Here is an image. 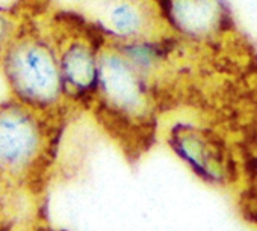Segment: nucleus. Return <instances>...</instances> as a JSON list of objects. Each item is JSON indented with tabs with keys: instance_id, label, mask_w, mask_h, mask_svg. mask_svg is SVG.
<instances>
[{
	"instance_id": "nucleus-1",
	"label": "nucleus",
	"mask_w": 257,
	"mask_h": 231,
	"mask_svg": "<svg viewBox=\"0 0 257 231\" xmlns=\"http://www.w3.org/2000/svg\"><path fill=\"white\" fill-rule=\"evenodd\" d=\"M47 0H29L25 19L0 59V74L11 98L62 118L71 106L47 29Z\"/></svg>"
},
{
	"instance_id": "nucleus-2",
	"label": "nucleus",
	"mask_w": 257,
	"mask_h": 231,
	"mask_svg": "<svg viewBox=\"0 0 257 231\" xmlns=\"http://www.w3.org/2000/svg\"><path fill=\"white\" fill-rule=\"evenodd\" d=\"M91 109L116 136L149 135L158 113V85L140 74L106 40L98 64V79Z\"/></svg>"
},
{
	"instance_id": "nucleus-3",
	"label": "nucleus",
	"mask_w": 257,
	"mask_h": 231,
	"mask_svg": "<svg viewBox=\"0 0 257 231\" xmlns=\"http://www.w3.org/2000/svg\"><path fill=\"white\" fill-rule=\"evenodd\" d=\"M46 23L58 53L70 106L91 109L106 34L73 13L53 11L50 7Z\"/></svg>"
},
{
	"instance_id": "nucleus-4",
	"label": "nucleus",
	"mask_w": 257,
	"mask_h": 231,
	"mask_svg": "<svg viewBox=\"0 0 257 231\" xmlns=\"http://www.w3.org/2000/svg\"><path fill=\"white\" fill-rule=\"evenodd\" d=\"M61 118L11 97L0 103V174L25 178L43 172L50 162Z\"/></svg>"
},
{
	"instance_id": "nucleus-5",
	"label": "nucleus",
	"mask_w": 257,
	"mask_h": 231,
	"mask_svg": "<svg viewBox=\"0 0 257 231\" xmlns=\"http://www.w3.org/2000/svg\"><path fill=\"white\" fill-rule=\"evenodd\" d=\"M165 142L170 151L203 183L213 187L231 184L234 165L230 150L213 129L192 120H177L168 126Z\"/></svg>"
},
{
	"instance_id": "nucleus-6",
	"label": "nucleus",
	"mask_w": 257,
	"mask_h": 231,
	"mask_svg": "<svg viewBox=\"0 0 257 231\" xmlns=\"http://www.w3.org/2000/svg\"><path fill=\"white\" fill-rule=\"evenodd\" d=\"M164 26L179 40L207 44L231 28L225 0H156Z\"/></svg>"
},
{
	"instance_id": "nucleus-7",
	"label": "nucleus",
	"mask_w": 257,
	"mask_h": 231,
	"mask_svg": "<svg viewBox=\"0 0 257 231\" xmlns=\"http://www.w3.org/2000/svg\"><path fill=\"white\" fill-rule=\"evenodd\" d=\"M161 26L159 11L149 0H109L101 29L110 41L122 43L162 35Z\"/></svg>"
},
{
	"instance_id": "nucleus-8",
	"label": "nucleus",
	"mask_w": 257,
	"mask_h": 231,
	"mask_svg": "<svg viewBox=\"0 0 257 231\" xmlns=\"http://www.w3.org/2000/svg\"><path fill=\"white\" fill-rule=\"evenodd\" d=\"M115 46L140 74L159 86L171 58V44L162 35L115 43Z\"/></svg>"
},
{
	"instance_id": "nucleus-9",
	"label": "nucleus",
	"mask_w": 257,
	"mask_h": 231,
	"mask_svg": "<svg viewBox=\"0 0 257 231\" xmlns=\"http://www.w3.org/2000/svg\"><path fill=\"white\" fill-rule=\"evenodd\" d=\"M28 4L29 0H17L10 8L0 7V59L25 19Z\"/></svg>"
},
{
	"instance_id": "nucleus-10",
	"label": "nucleus",
	"mask_w": 257,
	"mask_h": 231,
	"mask_svg": "<svg viewBox=\"0 0 257 231\" xmlns=\"http://www.w3.org/2000/svg\"><path fill=\"white\" fill-rule=\"evenodd\" d=\"M248 174L254 183V186H257V147L255 150L252 151L249 160H248Z\"/></svg>"
}]
</instances>
